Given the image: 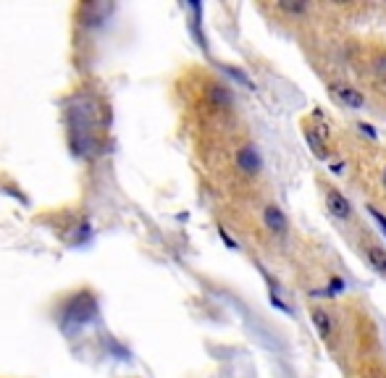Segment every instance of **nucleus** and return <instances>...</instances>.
<instances>
[{"label":"nucleus","mask_w":386,"mask_h":378,"mask_svg":"<svg viewBox=\"0 0 386 378\" xmlns=\"http://www.w3.org/2000/svg\"><path fill=\"white\" fill-rule=\"evenodd\" d=\"M384 187H386V168H384Z\"/></svg>","instance_id":"ddd939ff"},{"label":"nucleus","mask_w":386,"mask_h":378,"mask_svg":"<svg viewBox=\"0 0 386 378\" xmlns=\"http://www.w3.org/2000/svg\"><path fill=\"white\" fill-rule=\"evenodd\" d=\"M211 100H213V106H218V108L232 106V94H229V90H223V87H213Z\"/></svg>","instance_id":"0eeeda50"},{"label":"nucleus","mask_w":386,"mask_h":378,"mask_svg":"<svg viewBox=\"0 0 386 378\" xmlns=\"http://www.w3.org/2000/svg\"><path fill=\"white\" fill-rule=\"evenodd\" d=\"M368 260L378 273H386V249L381 247H368Z\"/></svg>","instance_id":"423d86ee"},{"label":"nucleus","mask_w":386,"mask_h":378,"mask_svg":"<svg viewBox=\"0 0 386 378\" xmlns=\"http://www.w3.org/2000/svg\"><path fill=\"white\" fill-rule=\"evenodd\" d=\"M326 205H328V213L337 215V218H350L352 215V202L341 192H337V189H328L326 192Z\"/></svg>","instance_id":"7ed1b4c3"},{"label":"nucleus","mask_w":386,"mask_h":378,"mask_svg":"<svg viewBox=\"0 0 386 378\" xmlns=\"http://www.w3.org/2000/svg\"><path fill=\"white\" fill-rule=\"evenodd\" d=\"M279 8L287 13H307V3H289V0H284V3H279Z\"/></svg>","instance_id":"9d476101"},{"label":"nucleus","mask_w":386,"mask_h":378,"mask_svg":"<svg viewBox=\"0 0 386 378\" xmlns=\"http://www.w3.org/2000/svg\"><path fill=\"white\" fill-rule=\"evenodd\" d=\"M331 92L339 97L344 106H350V108H363L365 106V97L357 90H352V87H347V84H331Z\"/></svg>","instance_id":"20e7f679"},{"label":"nucleus","mask_w":386,"mask_h":378,"mask_svg":"<svg viewBox=\"0 0 386 378\" xmlns=\"http://www.w3.org/2000/svg\"><path fill=\"white\" fill-rule=\"evenodd\" d=\"M263 224H266V229H268L271 234H287L289 231V221H287V215H284V211H281L279 205H266L263 208Z\"/></svg>","instance_id":"f03ea898"},{"label":"nucleus","mask_w":386,"mask_h":378,"mask_svg":"<svg viewBox=\"0 0 386 378\" xmlns=\"http://www.w3.org/2000/svg\"><path fill=\"white\" fill-rule=\"evenodd\" d=\"M368 213L373 215V218H376V224L381 226V231H384V234H386V215H381V213L376 211V208H368Z\"/></svg>","instance_id":"f8f14e48"},{"label":"nucleus","mask_w":386,"mask_h":378,"mask_svg":"<svg viewBox=\"0 0 386 378\" xmlns=\"http://www.w3.org/2000/svg\"><path fill=\"white\" fill-rule=\"evenodd\" d=\"M221 69L226 71V74H229L232 79H236V82H239V84H245V87H250V90L255 87V84L250 82V76H247V74H242V71H239V69H232V66H221Z\"/></svg>","instance_id":"1a4fd4ad"},{"label":"nucleus","mask_w":386,"mask_h":378,"mask_svg":"<svg viewBox=\"0 0 386 378\" xmlns=\"http://www.w3.org/2000/svg\"><path fill=\"white\" fill-rule=\"evenodd\" d=\"M305 140H307V145L313 147V153H316L318 158H326V150H323V142H321V137H318L316 131H305Z\"/></svg>","instance_id":"6e6552de"},{"label":"nucleus","mask_w":386,"mask_h":378,"mask_svg":"<svg viewBox=\"0 0 386 378\" xmlns=\"http://www.w3.org/2000/svg\"><path fill=\"white\" fill-rule=\"evenodd\" d=\"M373 71H376V76H378L381 82H386V56H378V58H376Z\"/></svg>","instance_id":"9b49d317"},{"label":"nucleus","mask_w":386,"mask_h":378,"mask_svg":"<svg viewBox=\"0 0 386 378\" xmlns=\"http://www.w3.org/2000/svg\"><path fill=\"white\" fill-rule=\"evenodd\" d=\"M368 378H381V376H368Z\"/></svg>","instance_id":"4468645a"},{"label":"nucleus","mask_w":386,"mask_h":378,"mask_svg":"<svg viewBox=\"0 0 386 378\" xmlns=\"http://www.w3.org/2000/svg\"><path fill=\"white\" fill-rule=\"evenodd\" d=\"M313 323H316V329H318V334L323 336V339H331L334 336V320H331V315H328L326 310H313Z\"/></svg>","instance_id":"39448f33"},{"label":"nucleus","mask_w":386,"mask_h":378,"mask_svg":"<svg viewBox=\"0 0 386 378\" xmlns=\"http://www.w3.org/2000/svg\"><path fill=\"white\" fill-rule=\"evenodd\" d=\"M236 165H239V171L247 174V176H255V174H260V168H263V158H260L255 145H242V147H239V153H236Z\"/></svg>","instance_id":"f257e3e1"}]
</instances>
